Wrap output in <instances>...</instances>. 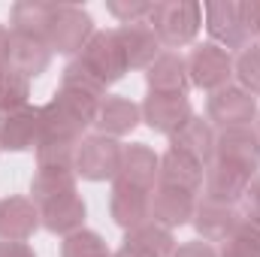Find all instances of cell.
I'll use <instances>...</instances> for the list:
<instances>
[{
  "label": "cell",
  "instance_id": "40",
  "mask_svg": "<svg viewBox=\"0 0 260 257\" xmlns=\"http://www.w3.org/2000/svg\"><path fill=\"white\" fill-rule=\"evenodd\" d=\"M254 127H257V133H260V115H257V124H254Z\"/></svg>",
  "mask_w": 260,
  "mask_h": 257
},
{
  "label": "cell",
  "instance_id": "1",
  "mask_svg": "<svg viewBox=\"0 0 260 257\" xmlns=\"http://www.w3.org/2000/svg\"><path fill=\"white\" fill-rule=\"evenodd\" d=\"M100 97L76 91V88H58L49 103L40 106V142L43 139H58V142H82L85 130L94 127Z\"/></svg>",
  "mask_w": 260,
  "mask_h": 257
},
{
  "label": "cell",
  "instance_id": "21",
  "mask_svg": "<svg viewBox=\"0 0 260 257\" xmlns=\"http://www.w3.org/2000/svg\"><path fill=\"white\" fill-rule=\"evenodd\" d=\"M215 127L206 121V118H200L194 115L188 124L182 130H176L173 136H170V151H176V154H185L188 160H194L200 164L203 170L212 164V157H215Z\"/></svg>",
  "mask_w": 260,
  "mask_h": 257
},
{
  "label": "cell",
  "instance_id": "30",
  "mask_svg": "<svg viewBox=\"0 0 260 257\" xmlns=\"http://www.w3.org/2000/svg\"><path fill=\"white\" fill-rule=\"evenodd\" d=\"M233 79L242 91L251 97H260V46H248L233 58Z\"/></svg>",
  "mask_w": 260,
  "mask_h": 257
},
{
  "label": "cell",
  "instance_id": "35",
  "mask_svg": "<svg viewBox=\"0 0 260 257\" xmlns=\"http://www.w3.org/2000/svg\"><path fill=\"white\" fill-rule=\"evenodd\" d=\"M242 24L248 37L257 43L260 40V0H242Z\"/></svg>",
  "mask_w": 260,
  "mask_h": 257
},
{
  "label": "cell",
  "instance_id": "28",
  "mask_svg": "<svg viewBox=\"0 0 260 257\" xmlns=\"http://www.w3.org/2000/svg\"><path fill=\"white\" fill-rule=\"evenodd\" d=\"M218 257H260V224L242 218L239 227L221 242Z\"/></svg>",
  "mask_w": 260,
  "mask_h": 257
},
{
  "label": "cell",
  "instance_id": "41",
  "mask_svg": "<svg viewBox=\"0 0 260 257\" xmlns=\"http://www.w3.org/2000/svg\"><path fill=\"white\" fill-rule=\"evenodd\" d=\"M3 70H6V67H0V73H3Z\"/></svg>",
  "mask_w": 260,
  "mask_h": 257
},
{
  "label": "cell",
  "instance_id": "5",
  "mask_svg": "<svg viewBox=\"0 0 260 257\" xmlns=\"http://www.w3.org/2000/svg\"><path fill=\"white\" fill-rule=\"evenodd\" d=\"M185 64H188L191 85L206 91V94H215V91L233 85V55L227 49L215 46L212 40L209 43H197L188 52Z\"/></svg>",
  "mask_w": 260,
  "mask_h": 257
},
{
  "label": "cell",
  "instance_id": "31",
  "mask_svg": "<svg viewBox=\"0 0 260 257\" xmlns=\"http://www.w3.org/2000/svg\"><path fill=\"white\" fill-rule=\"evenodd\" d=\"M61 257H112L97 230H79L61 242Z\"/></svg>",
  "mask_w": 260,
  "mask_h": 257
},
{
  "label": "cell",
  "instance_id": "25",
  "mask_svg": "<svg viewBox=\"0 0 260 257\" xmlns=\"http://www.w3.org/2000/svg\"><path fill=\"white\" fill-rule=\"evenodd\" d=\"M55 3H40V0H18L9 6V30L15 34H34L46 37L49 18H52Z\"/></svg>",
  "mask_w": 260,
  "mask_h": 257
},
{
  "label": "cell",
  "instance_id": "22",
  "mask_svg": "<svg viewBox=\"0 0 260 257\" xmlns=\"http://www.w3.org/2000/svg\"><path fill=\"white\" fill-rule=\"evenodd\" d=\"M145 85L148 94H188L191 79L185 58L179 52H160L154 64L145 70Z\"/></svg>",
  "mask_w": 260,
  "mask_h": 257
},
{
  "label": "cell",
  "instance_id": "19",
  "mask_svg": "<svg viewBox=\"0 0 260 257\" xmlns=\"http://www.w3.org/2000/svg\"><path fill=\"white\" fill-rule=\"evenodd\" d=\"M115 37L121 43V52L127 58V70H148L154 64V58L164 52L154 27L148 21H136V24H118Z\"/></svg>",
  "mask_w": 260,
  "mask_h": 257
},
{
  "label": "cell",
  "instance_id": "37",
  "mask_svg": "<svg viewBox=\"0 0 260 257\" xmlns=\"http://www.w3.org/2000/svg\"><path fill=\"white\" fill-rule=\"evenodd\" d=\"M0 257H37L27 242H0Z\"/></svg>",
  "mask_w": 260,
  "mask_h": 257
},
{
  "label": "cell",
  "instance_id": "42",
  "mask_svg": "<svg viewBox=\"0 0 260 257\" xmlns=\"http://www.w3.org/2000/svg\"><path fill=\"white\" fill-rule=\"evenodd\" d=\"M257 46H260V40H257Z\"/></svg>",
  "mask_w": 260,
  "mask_h": 257
},
{
  "label": "cell",
  "instance_id": "34",
  "mask_svg": "<svg viewBox=\"0 0 260 257\" xmlns=\"http://www.w3.org/2000/svg\"><path fill=\"white\" fill-rule=\"evenodd\" d=\"M242 218H248V221H257L260 224V173L251 179V185H248V191L242 197Z\"/></svg>",
  "mask_w": 260,
  "mask_h": 257
},
{
  "label": "cell",
  "instance_id": "17",
  "mask_svg": "<svg viewBox=\"0 0 260 257\" xmlns=\"http://www.w3.org/2000/svg\"><path fill=\"white\" fill-rule=\"evenodd\" d=\"M251 185V176L224 164V160H215L206 167L203 173V197L206 200H215V203H227V206H236L242 203V197Z\"/></svg>",
  "mask_w": 260,
  "mask_h": 257
},
{
  "label": "cell",
  "instance_id": "11",
  "mask_svg": "<svg viewBox=\"0 0 260 257\" xmlns=\"http://www.w3.org/2000/svg\"><path fill=\"white\" fill-rule=\"evenodd\" d=\"M157 170H160V154H154V148H148L145 142H130L124 145L121 170L112 185L151 194L157 188Z\"/></svg>",
  "mask_w": 260,
  "mask_h": 257
},
{
  "label": "cell",
  "instance_id": "15",
  "mask_svg": "<svg viewBox=\"0 0 260 257\" xmlns=\"http://www.w3.org/2000/svg\"><path fill=\"white\" fill-rule=\"evenodd\" d=\"M242 221V212L239 206H227V203H215V200H206L200 197L194 209V230L203 242H224Z\"/></svg>",
  "mask_w": 260,
  "mask_h": 257
},
{
  "label": "cell",
  "instance_id": "10",
  "mask_svg": "<svg viewBox=\"0 0 260 257\" xmlns=\"http://www.w3.org/2000/svg\"><path fill=\"white\" fill-rule=\"evenodd\" d=\"M139 109H142V124H148L154 133L164 136H173L194 118V106L188 94H148L139 103Z\"/></svg>",
  "mask_w": 260,
  "mask_h": 257
},
{
  "label": "cell",
  "instance_id": "13",
  "mask_svg": "<svg viewBox=\"0 0 260 257\" xmlns=\"http://www.w3.org/2000/svg\"><path fill=\"white\" fill-rule=\"evenodd\" d=\"M40 230V209L30 197H0V242H27Z\"/></svg>",
  "mask_w": 260,
  "mask_h": 257
},
{
  "label": "cell",
  "instance_id": "9",
  "mask_svg": "<svg viewBox=\"0 0 260 257\" xmlns=\"http://www.w3.org/2000/svg\"><path fill=\"white\" fill-rule=\"evenodd\" d=\"M215 160H224L251 179L260 173V133L257 127H230L215 136Z\"/></svg>",
  "mask_w": 260,
  "mask_h": 257
},
{
  "label": "cell",
  "instance_id": "26",
  "mask_svg": "<svg viewBox=\"0 0 260 257\" xmlns=\"http://www.w3.org/2000/svg\"><path fill=\"white\" fill-rule=\"evenodd\" d=\"M121 242L136 245V248H142V251H148V254H154V257H173L176 245H179L176 236H173V230H167V227H160L154 221H148V224H142L136 230H127Z\"/></svg>",
  "mask_w": 260,
  "mask_h": 257
},
{
  "label": "cell",
  "instance_id": "20",
  "mask_svg": "<svg viewBox=\"0 0 260 257\" xmlns=\"http://www.w3.org/2000/svg\"><path fill=\"white\" fill-rule=\"evenodd\" d=\"M197 194L179 191V188H167V185H157L151 191V221L167 227V230H176V227H185L194 221V209H197Z\"/></svg>",
  "mask_w": 260,
  "mask_h": 257
},
{
  "label": "cell",
  "instance_id": "4",
  "mask_svg": "<svg viewBox=\"0 0 260 257\" xmlns=\"http://www.w3.org/2000/svg\"><path fill=\"white\" fill-rule=\"evenodd\" d=\"M121 154L124 145L112 136L103 133H88L82 136L79 148H76V176L85 182H115L118 170H121Z\"/></svg>",
  "mask_w": 260,
  "mask_h": 257
},
{
  "label": "cell",
  "instance_id": "36",
  "mask_svg": "<svg viewBox=\"0 0 260 257\" xmlns=\"http://www.w3.org/2000/svg\"><path fill=\"white\" fill-rule=\"evenodd\" d=\"M173 257H218L212 242H203V239H191V242H182L176 245Z\"/></svg>",
  "mask_w": 260,
  "mask_h": 257
},
{
  "label": "cell",
  "instance_id": "16",
  "mask_svg": "<svg viewBox=\"0 0 260 257\" xmlns=\"http://www.w3.org/2000/svg\"><path fill=\"white\" fill-rule=\"evenodd\" d=\"M52 64V49L46 43V37H34V34H15L9 30V55H6V67L37 79L43 76Z\"/></svg>",
  "mask_w": 260,
  "mask_h": 257
},
{
  "label": "cell",
  "instance_id": "6",
  "mask_svg": "<svg viewBox=\"0 0 260 257\" xmlns=\"http://www.w3.org/2000/svg\"><path fill=\"white\" fill-rule=\"evenodd\" d=\"M203 24L212 37L215 46L227 49L230 55L254 46L242 24V0H218V3H203Z\"/></svg>",
  "mask_w": 260,
  "mask_h": 257
},
{
  "label": "cell",
  "instance_id": "2",
  "mask_svg": "<svg viewBox=\"0 0 260 257\" xmlns=\"http://www.w3.org/2000/svg\"><path fill=\"white\" fill-rule=\"evenodd\" d=\"M148 24L154 27L164 49H170V52L185 49L197 40V34L203 27V3H194V0L154 3V9L148 15Z\"/></svg>",
  "mask_w": 260,
  "mask_h": 257
},
{
  "label": "cell",
  "instance_id": "33",
  "mask_svg": "<svg viewBox=\"0 0 260 257\" xmlns=\"http://www.w3.org/2000/svg\"><path fill=\"white\" fill-rule=\"evenodd\" d=\"M154 3L151 0H109L106 12L118 21V24H136V21H148Z\"/></svg>",
  "mask_w": 260,
  "mask_h": 257
},
{
  "label": "cell",
  "instance_id": "23",
  "mask_svg": "<svg viewBox=\"0 0 260 257\" xmlns=\"http://www.w3.org/2000/svg\"><path fill=\"white\" fill-rule=\"evenodd\" d=\"M109 218L124 233L142 227V224H148L151 221V194L112 185V194H109Z\"/></svg>",
  "mask_w": 260,
  "mask_h": 257
},
{
  "label": "cell",
  "instance_id": "29",
  "mask_svg": "<svg viewBox=\"0 0 260 257\" xmlns=\"http://www.w3.org/2000/svg\"><path fill=\"white\" fill-rule=\"evenodd\" d=\"M27 103H30V79L6 67L0 73V112L21 109Z\"/></svg>",
  "mask_w": 260,
  "mask_h": 257
},
{
  "label": "cell",
  "instance_id": "24",
  "mask_svg": "<svg viewBox=\"0 0 260 257\" xmlns=\"http://www.w3.org/2000/svg\"><path fill=\"white\" fill-rule=\"evenodd\" d=\"M203 167L188 160L185 154H176L167 148V154H160V170H157V185H167V188H179V191L197 194L203 191Z\"/></svg>",
  "mask_w": 260,
  "mask_h": 257
},
{
  "label": "cell",
  "instance_id": "8",
  "mask_svg": "<svg viewBox=\"0 0 260 257\" xmlns=\"http://www.w3.org/2000/svg\"><path fill=\"white\" fill-rule=\"evenodd\" d=\"M76 58L88 67L106 88L115 85V82H121L124 73H130L127 58H124V52H121V43H118V37H115V27H112V30H94V37L85 43V49H82Z\"/></svg>",
  "mask_w": 260,
  "mask_h": 257
},
{
  "label": "cell",
  "instance_id": "38",
  "mask_svg": "<svg viewBox=\"0 0 260 257\" xmlns=\"http://www.w3.org/2000/svg\"><path fill=\"white\" fill-rule=\"evenodd\" d=\"M112 257H154L148 254V251H142V248H136V245H127V242H121V248L115 251Z\"/></svg>",
  "mask_w": 260,
  "mask_h": 257
},
{
  "label": "cell",
  "instance_id": "7",
  "mask_svg": "<svg viewBox=\"0 0 260 257\" xmlns=\"http://www.w3.org/2000/svg\"><path fill=\"white\" fill-rule=\"evenodd\" d=\"M257 97H251L239 85H227V88L209 94V100H206V121L218 130L251 127L257 121Z\"/></svg>",
  "mask_w": 260,
  "mask_h": 257
},
{
  "label": "cell",
  "instance_id": "14",
  "mask_svg": "<svg viewBox=\"0 0 260 257\" xmlns=\"http://www.w3.org/2000/svg\"><path fill=\"white\" fill-rule=\"evenodd\" d=\"M40 106L27 103L12 112H0V151H27L40 142Z\"/></svg>",
  "mask_w": 260,
  "mask_h": 257
},
{
  "label": "cell",
  "instance_id": "39",
  "mask_svg": "<svg viewBox=\"0 0 260 257\" xmlns=\"http://www.w3.org/2000/svg\"><path fill=\"white\" fill-rule=\"evenodd\" d=\"M6 55H9V27L0 24V67H6Z\"/></svg>",
  "mask_w": 260,
  "mask_h": 257
},
{
  "label": "cell",
  "instance_id": "18",
  "mask_svg": "<svg viewBox=\"0 0 260 257\" xmlns=\"http://www.w3.org/2000/svg\"><path fill=\"white\" fill-rule=\"evenodd\" d=\"M139 124H142V109H139V103H133L130 97H124V94H106V97L100 100L97 118H94L97 133L118 139V136L133 133Z\"/></svg>",
  "mask_w": 260,
  "mask_h": 257
},
{
  "label": "cell",
  "instance_id": "32",
  "mask_svg": "<svg viewBox=\"0 0 260 257\" xmlns=\"http://www.w3.org/2000/svg\"><path fill=\"white\" fill-rule=\"evenodd\" d=\"M61 88H76V91L94 94V97H100V100L106 97V85L82 64L79 58H73V61L64 67V73H61Z\"/></svg>",
  "mask_w": 260,
  "mask_h": 257
},
{
  "label": "cell",
  "instance_id": "3",
  "mask_svg": "<svg viewBox=\"0 0 260 257\" xmlns=\"http://www.w3.org/2000/svg\"><path fill=\"white\" fill-rule=\"evenodd\" d=\"M94 18L88 9L73 6V3H55L49 27H46V43L52 55H79L85 43L94 37Z\"/></svg>",
  "mask_w": 260,
  "mask_h": 257
},
{
  "label": "cell",
  "instance_id": "12",
  "mask_svg": "<svg viewBox=\"0 0 260 257\" xmlns=\"http://www.w3.org/2000/svg\"><path fill=\"white\" fill-rule=\"evenodd\" d=\"M40 209V227L55 233V236H73L79 230H85V200L79 191H70V194H61L55 200H46L37 206Z\"/></svg>",
  "mask_w": 260,
  "mask_h": 257
},
{
  "label": "cell",
  "instance_id": "27",
  "mask_svg": "<svg viewBox=\"0 0 260 257\" xmlns=\"http://www.w3.org/2000/svg\"><path fill=\"white\" fill-rule=\"evenodd\" d=\"M76 179H79L76 170H43V167H37V173L30 179V200L40 206L46 200L76 191Z\"/></svg>",
  "mask_w": 260,
  "mask_h": 257
}]
</instances>
